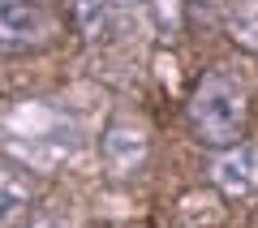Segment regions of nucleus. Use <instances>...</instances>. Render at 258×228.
<instances>
[{"label":"nucleus","instance_id":"f03ea898","mask_svg":"<svg viewBox=\"0 0 258 228\" xmlns=\"http://www.w3.org/2000/svg\"><path fill=\"white\" fill-rule=\"evenodd\" d=\"M189 125L211 146H237L245 129V86L237 73L211 69L189 95Z\"/></svg>","mask_w":258,"mask_h":228},{"label":"nucleus","instance_id":"0eeeda50","mask_svg":"<svg viewBox=\"0 0 258 228\" xmlns=\"http://www.w3.org/2000/svg\"><path fill=\"white\" fill-rule=\"evenodd\" d=\"M224 26H228V35L237 39L241 47L258 52V0H228Z\"/></svg>","mask_w":258,"mask_h":228},{"label":"nucleus","instance_id":"423d86ee","mask_svg":"<svg viewBox=\"0 0 258 228\" xmlns=\"http://www.w3.org/2000/svg\"><path fill=\"white\" fill-rule=\"evenodd\" d=\"M30 211V177L13 164H0V228H18Z\"/></svg>","mask_w":258,"mask_h":228},{"label":"nucleus","instance_id":"7ed1b4c3","mask_svg":"<svg viewBox=\"0 0 258 228\" xmlns=\"http://www.w3.org/2000/svg\"><path fill=\"white\" fill-rule=\"evenodd\" d=\"M47 35V9L39 0H0V47H30Z\"/></svg>","mask_w":258,"mask_h":228},{"label":"nucleus","instance_id":"1a4fd4ad","mask_svg":"<svg viewBox=\"0 0 258 228\" xmlns=\"http://www.w3.org/2000/svg\"><path fill=\"white\" fill-rule=\"evenodd\" d=\"M151 22L159 26V35H176L185 22V0H147Z\"/></svg>","mask_w":258,"mask_h":228},{"label":"nucleus","instance_id":"39448f33","mask_svg":"<svg viewBox=\"0 0 258 228\" xmlns=\"http://www.w3.org/2000/svg\"><path fill=\"white\" fill-rule=\"evenodd\" d=\"M103 159L112 177H134L147 164V134L138 121H112V129L103 134Z\"/></svg>","mask_w":258,"mask_h":228},{"label":"nucleus","instance_id":"20e7f679","mask_svg":"<svg viewBox=\"0 0 258 228\" xmlns=\"http://www.w3.org/2000/svg\"><path fill=\"white\" fill-rule=\"evenodd\" d=\"M211 181L220 194H228V198H245V194L258 190V146H228L220 159L211 164Z\"/></svg>","mask_w":258,"mask_h":228},{"label":"nucleus","instance_id":"6e6552de","mask_svg":"<svg viewBox=\"0 0 258 228\" xmlns=\"http://www.w3.org/2000/svg\"><path fill=\"white\" fill-rule=\"evenodd\" d=\"M69 5H74V22L82 30V39H99L112 18V0H69Z\"/></svg>","mask_w":258,"mask_h":228},{"label":"nucleus","instance_id":"f257e3e1","mask_svg":"<svg viewBox=\"0 0 258 228\" xmlns=\"http://www.w3.org/2000/svg\"><path fill=\"white\" fill-rule=\"evenodd\" d=\"M5 142L22 164L35 168H56L69 151H74V121L64 117L56 103L30 99L18 103L5 121Z\"/></svg>","mask_w":258,"mask_h":228}]
</instances>
